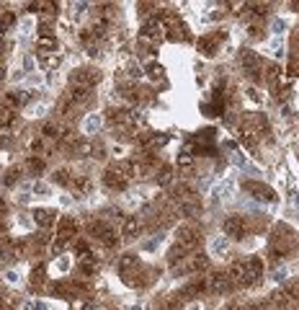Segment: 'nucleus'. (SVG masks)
Listing matches in <instances>:
<instances>
[{
	"instance_id": "nucleus-12",
	"label": "nucleus",
	"mask_w": 299,
	"mask_h": 310,
	"mask_svg": "<svg viewBox=\"0 0 299 310\" xmlns=\"http://www.w3.org/2000/svg\"><path fill=\"white\" fill-rule=\"evenodd\" d=\"M140 269V259L134 256V253H124L121 259H119V274L124 277V282L126 279H132V274Z\"/></svg>"
},
{
	"instance_id": "nucleus-33",
	"label": "nucleus",
	"mask_w": 299,
	"mask_h": 310,
	"mask_svg": "<svg viewBox=\"0 0 299 310\" xmlns=\"http://www.w3.org/2000/svg\"><path fill=\"white\" fill-rule=\"evenodd\" d=\"M294 302H299V282H291V285H286V290H284Z\"/></svg>"
},
{
	"instance_id": "nucleus-18",
	"label": "nucleus",
	"mask_w": 299,
	"mask_h": 310,
	"mask_svg": "<svg viewBox=\"0 0 299 310\" xmlns=\"http://www.w3.org/2000/svg\"><path fill=\"white\" fill-rule=\"evenodd\" d=\"M39 65L44 67V70H57L62 65V55L60 52H52V55H41L39 57Z\"/></svg>"
},
{
	"instance_id": "nucleus-3",
	"label": "nucleus",
	"mask_w": 299,
	"mask_h": 310,
	"mask_svg": "<svg viewBox=\"0 0 299 310\" xmlns=\"http://www.w3.org/2000/svg\"><path fill=\"white\" fill-rule=\"evenodd\" d=\"M227 39V31H217V34H204L199 39V52L204 57H214L220 52V44Z\"/></svg>"
},
{
	"instance_id": "nucleus-9",
	"label": "nucleus",
	"mask_w": 299,
	"mask_h": 310,
	"mask_svg": "<svg viewBox=\"0 0 299 310\" xmlns=\"http://www.w3.org/2000/svg\"><path fill=\"white\" fill-rule=\"evenodd\" d=\"M176 243H178L186 253H194V251L199 248V232H196L194 227H181V230H178Z\"/></svg>"
},
{
	"instance_id": "nucleus-25",
	"label": "nucleus",
	"mask_w": 299,
	"mask_h": 310,
	"mask_svg": "<svg viewBox=\"0 0 299 310\" xmlns=\"http://www.w3.org/2000/svg\"><path fill=\"white\" fill-rule=\"evenodd\" d=\"M147 77H150V81H162V77H165V67L160 65V62H150L147 65Z\"/></svg>"
},
{
	"instance_id": "nucleus-35",
	"label": "nucleus",
	"mask_w": 299,
	"mask_h": 310,
	"mask_svg": "<svg viewBox=\"0 0 299 310\" xmlns=\"http://www.w3.org/2000/svg\"><path fill=\"white\" fill-rule=\"evenodd\" d=\"M160 241H162V236H155L152 241H147V243H142V251H147V253H150V251H155V248L160 246Z\"/></svg>"
},
{
	"instance_id": "nucleus-44",
	"label": "nucleus",
	"mask_w": 299,
	"mask_h": 310,
	"mask_svg": "<svg viewBox=\"0 0 299 310\" xmlns=\"http://www.w3.org/2000/svg\"><path fill=\"white\" fill-rule=\"evenodd\" d=\"M191 310H199V305H194V307H191Z\"/></svg>"
},
{
	"instance_id": "nucleus-2",
	"label": "nucleus",
	"mask_w": 299,
	"mask_h": 310,
	"mask_svg": "<svg viewBox=\"0 0 299 310\" xmlns=\"http://www.w3.org/2000/svg\"><path fill=\"white\" fill-rule=\"evenodd\" d=\"M204 282H206V292H211V295H225L232 285L227 271H209V274L204 277Z\"/></svg>"
},
{
	"instance_id": "nucleus-7",
	"label": "nucleus",
	"mask_w": 299,
	"mask_h": 310,
	"mask_svg": "<svg viewBox=\"0 0 299 310\" xmlns=\"http://www.w3.org/2000/svg\"><path fill=\"white\" fill-rule=\"evenodd\" d=\"M222 230H225V236H227V238L240 241V238L245 236V220H242L240 215H230V217H225Z\"/></svg>"
},
{
	"instance_id": "nucleus-17",
	"label": "nucleus",
	"mask_w": 299,
	"mask_h": 310,
	"mask_svg": "<svg viewBox=\"0 0 299 310\" xmlns=\"http://www.w3.org/2000/svg\"><path fill=\"white\" fill-rule=\"evenodd\" d=\"M227 277H230L232 282H237V285H245V264H242V261L230 264V269H227Z\"/></svg>"
},
{
	"instance_id": "nucleus-11",
	"label": "nucleus",
	"mask_w": 299,
	"mask_h": 310,
	"mask_svg": "<svg viewBox=\"0 0 299 310\" xmlns=\"http://www.w3.org/2000/svg\"><path fill=\"white\" fill-rule=\"evenodd\" d=\"M242 264H245V285L258 282L261 274H263V261L255 259V256H250V259H242Z\"/></svg>"
},
{
	"instance_id": "nucleus-6",
	"label": "nucleus",
	"mask_w": 299,
	"mask_h": 310,
	"mask_svg": "<svg viewBox=\"0 0 299 310\" xmlns=\"http://www.w3.org/2000/svg\"><path fill=\"white\" fill-rule=\"evenodd\" d=\"M126 181H129V178L124 176V171H121V166H119V163H116V166H111V168L103 173V186H106V189H111V191H121V189L126 186Z\"/></svg>"
},
{
	"instance_id": "nucleus-8",
	"label": "nucleus",
	"mask_w": 299,
	"mask_h": 310,
	"mask_svg": "<svg viewBox=\"0 0 299 310\" xmlns=\"http://www.w3.org/2000/svg\"><path fill=\"white\" fill-rule=\"evenodd\" d=\"M245 191L253 194V199H258V202H276V191L266 184H258V181H248L245 184Z\"/></svg>"
},
{
	"instance_id": "nucleus-22",
	"label": "nucleus",
	"mask_w": 299,
	"mask_h": 310,
	"mask_svg": "<svg viewBox=\"0 0 299 310\" xmlns=\"http://www.w3.org/2000/svg\"><path fill=\"white\" fill-rule=\"evenodd\" d=\"M70 269H72V259L70 256H57L52 261V271H55V274H67Z\"/></svg>"
},
{
	"instance_id": "nucleus-14",
	"label": "nucleus",
	"mask_w": 299,
	"mask_h": 310,
	"mask_svg": "<svg viewBox=\"0 0 299 310\" xmlns=\"http://www.w3.org/2000/svg\"><path fill=\"white\" fill-rule=\"evenodd\" d=\"M57 47H60V39L57 36H39L36 39V52H39V57L57 52Z\"/></svg>"
},
{
	"instance_id": "nucleus-30",
	"label": "nucleus",
	"mask_w": 299,
	"mask_h": 310,
	"mask_svg": "<svg viewBox=\"0 0 299 310\" xmlns=\"http://www.w3.org/2000/svg\"><path fill=\"white\" fill-rule=\"evenodd\" d=\"M176 163H178L181 168H191V166H194V155H191L188 150H181L178 158H176Z\"/></svg>"
},
{
	"instance_id": "nucleus-5",
	"label": "nucleus",
	"mask_w": 299,
	"mask_h": 310,
	"mask_svg": "<svg viewBox=\"0 0 299 310\" xmlns=\"http://www.w3.org/2000/svg\"><path fill=\"white\" fill-rule=\"evenodd\" d=\"M77 230H80L77 220H75L72 215H62V217L57 220V241L70 243L72 238H77Z\"/></svg>"
},
{
	"instance_id": "nucleus-26",
	"label": "nucleus",
	"mask_w": 299,
	"mask_h": 310,
	"mask_svg": "<svg viewBox=\"0 0 299 310\" xmlns=\"http://www.w3.org/2000/svg\"><path fill=\"white\" fill-rule=\"evenodd\" d=\"M70 181H72V176H70V171H67V168H57V171L52 173V184L70 186Z\"/></svg>"
},
{
	"instance_id": "nucleus-31",
	"label": "nucleus",
	"mask_w": 299,
	"mask_h": 310,
	"mask_svg": "<svg viewBox=\"0 0 299 310\" xmlns=\"http://www.w3.org/2000/svg\"><path fill=\"white\" fill-rule=\"evenodd\" d=\"M21 310H49V305H47V300H29V302H23Z\"/></svg>"
},
{
	"instance_id": "nucleus-38",
	"label": "nucleus",
	"mask_w": 299,
	"mask_h": 310,
	"mask_svg": "<svg viewBox=\"0 0 299 310\" xmlns=\"http://www.w3.org/2000/svg\"><path fill=\"white\" fill-rule=\"evenodd\" d=\"M34 194H41V197H47V194H49V186L36 181V184H34Z\"/></svg>"
},
{
	"instance_id": "nucleus-36",
	"label": "nucleus",
	"mask_w": 299,
	"mask_h": 310,
	"mask_svg": "<svg viewBox=\"0 0 299 310\" xmlns=\"http://www.w3.org/2000/svg\"><path fill=\"white\" fill-rule=\"evenodd\" d=\"M211 251H214V253H225L227 251V241L225 238H217L214 243H211Z\"/></svg>"
},
{
	"instance_id": "nucleus-29",
	"label": "nucleus",
	"mask_w": 299,
	"mask_h": 310,
	"mask_svg": "<svg viewBox=\"0 0 299 310\" xmlns=\"http://www.w3.org/2000/svg\"><path fill=\"white\" fill-rule=\"evenodd\" d=\"M47 114V106L44 104H31L29 109H26V116L29 119H36V116H44Z\"/></svg>"
},
{
	"instance_id": "nucleus-28",
	"label": "nucleus",
	"mask_w": 299,
	"mask_h": 310,
	"mask_svg": "<svg viewBox=\"0 0 299 310\" xmlns=\"http://www.w3.org/2000/svg\"><path fill=\"white\" fill-rule=\"evenodd\" d=\"M26 171H29V173H34V176H39L41 171H44V161L36 158V155H31L29 163H26Z\"/></svg>"
},
{
	"instance_id": "nucleus-20",
	"label": "nucleus",
	"mask_w": 299,
	"mask_h": 310,
	"mask_svg": "<svg viewBox=\"0 0 299 310\" xmlns=\"http://www.w3.org/2000/svg\"><path fill=\"white\" fill-rule=\"evenodd\" d=\"M16 23H18V16H16L13 11H3V13H0V34L11 31Z\"/></svg>"
},
{
	"instance_id": "nucleus-10",
	"label": "nucleus",
	"mask_w": 299,
	"mask_h": 310,
	"mask_svg": "<svg viewBox=\"0 0 299 310\" xmlns=\"http://www.w3.org/2000/svg\"><path fill=\"white\" fill-rule=\"evenodd\" d=\"M31 220H34V225H39V227H52V225H57L60 215H57L55 210H49V207H39V210L31 212Z\"/></svg>"
},
{
	"instance_id": "nucleus-43",
	"label": "nucleus",
	"mask_w": 299,
	"mask_h": 310,
	"mask_svg": "<svg viewBox=\"0 0 299 310\" xmlns=\"http://www.w3.org/2000/svg\"><path fill=\"white\" fill-rule=\"evenodd\" d=\"M129 310H142V305H132V307H129Z\"/></svg>"
},
{
	"instance_id": "nucleus-42",
	"label": "nucleus",
	"mask_w": 299,
	"mask_h": 310,
	"mask_svg": "<svg viewBox=\"0 0 299 310\" xmlns=\"http://www.w3.org/2000/svg\"><path fill=\"white\" fill-rule=\"evenodd\" d=\"M3 212H6V202H3V199H0V215H3Z\"/></svg>"
},
{
	"instance_id": "nucleus-34",
	"label": "nucleus",
	"mask_w": 299,
	"mask_h": 310,
	"mask_svg": "<svg viewBox=\"0 0 299 310\" xmlns=\"http://www.w3.org/2000/svg\"><path fill=\"white\" fill-rule=\"evenodd\" d=\"M31 225H34V220H29L26 215H18V220H16V227L18 230H31Z\"/></svg>"
},
{
	"instance_id": "nucleus-16",
	"label": "nucleus",
	"mask_w": 299,
	"mask_h": 310,
	"mask_svg": "<svg viewBox=\"0 0 299 310\" xmlns=\"http://www.w3.org/2000/svg\"><path fill=\"white\" fill-rule=\"evenodd\" d=\"M206 264H209V259H206L204 253H194V256H188V261H186V271H188V274H199V271L206 269Z\"/></svg>"
},
{
	"instance_id": "nucleus-40",
	"label": "nucleus",
	"mask_w": 299,
	"mask_h": 310,
	"mask_svg": "<svg viewBox=\"0 0 299 310\" xmlns=\"http://www.w3.org/2000/svg\"><path fill=\"white\" fill-rule=\"evenodd\" d=\"M23 67H26L29 72H34V57H26V60H23Z\"/></svg>"
},
{
	"instance_id": "nucleus-1",
	"label": "nucleus",
	"mask_w": 299,
	"mask_h": 310,
	"mask_svg": "<svg viewBox=\"0 0 299 310\" xmlns=\"http://www.w3.org/2000/svg\"><path fill=\"white\" fill-rule=\"evenodd\" d=\"M98 81H101V72L96 67H77L70 75L72 88H83V91H93L98 86Z\"/></svg>"
},
{
	"instance_id": "nucleus-37",
	"label": "nucleus",
	"mask_w": 299,
	"mask_h": 310,
	"mask_svg": "<svg viewBox=\"0 0 299 310\" xmlns=\"http://www.w3.org/2000/svg\"><path fill=\"white\" fill-rule=\"evenodd\" d=\"M31 285H44V271H41V269H34V274H31Z\"/></svg>"
},
{
	"instance_id": "nucleus-19",
	"label": "nucleus",
	"mask_w": 299,
	"mask_h": 310,
	"mask_svg": "<svg viewBox=\"0 0 299 310\" xmlns=\"http://www.w3.org/2000/svg\"><path fill=\"white\" fill-rule=\"evenodd\" d=\"M204 292H206L204 277H201V279H194V282H188V285L183 287V295H186V297H196V295H204Z\"/></svg>"
},
{
	"instance_id": "nucleus-32",
	"label": "nucleus",
	"mask_w": 299,
	"mask_h": 310,
	"mask_svg": "<svg viewBox=\"0 0 299 310\" xmlns=\"http://www.w3.org/2000/svg\"><path fill=\"white\" fill-rule=\"evenodd\" d=\"M157 181H160V184H165V186H168V184H170V181H173V171H170V168H168V166H162V168H160V171H157Z\"/></svg>"
},
{
	"instance_id": "nucleus-13",
	"label": "nucleus",
	"mask_w": 299,
	"mask_h": 310,
	"mask_svg": "<svg viewBox=\"0 0 299 310\" xmlns=\"http://www.w3.org/2000/svg\"><path fill=\"white\" fill-rule=\"evenodd\" d=\"M140 230H142V220L140 217H126L121 222V238L124 241H134L140 236Z\"/></svg>"
},
{
	"instance_id": "nucleus-21",
	"label": "nucleus",
	"mask_w": 299,
	"mask_h": 310,
	"mask_svg": "<svg viewBox=\"0 0 299 310\" xmlns=\"http://www.w3.org/2000/svg\"><path fill=\"white\" fill-rule=\"evenodd\" d=\"M98 241H101V243H103L106 248H114V246H116V241H119V232H116L114 227H108V225H106V227L101 230Z\"/></svg>"
},
{
	"instance_id": "nucleus-27",
	"label": "nucleus",
	"mask_w": 299,
	"mask_h": 310,
	"mask_svg": "<svg viewBox=\"0 0 299 310\" xmlns=\"http://www.w3.org/2000/svg\"><path fill=\"white\" fill-rule=\"evenodd\" d=\"M34 29H36V21H34V18H21V21H18V34H21L23 39H29Z\"/></svg>"
},
{
	"instance_id": "nucleus-23",
	"label": "nucleus",
	"mask_w": 299,
	"mask_h": 310,
	"mask_svg": "<svg viewBox=\"0 0 299 310\" xmlns=\"http://www.w3.org/2000/svg\"><path fill=\"white\" fill-rule=\"evenodd\" d=\"M93 152H96V145L91 140H83V142L75 145V155H77V158H91Z\"/></svg>"
},
{
	"instance_id": "nucleus-15",
	"label": "nucleus",
	"mask_w": 299,
	"mask_h": 310,
	"mask_svg": "<svg viewBox=\"0 0 299 310\" xmlns=\"http://www.w3.org/2000/svg\"><path fill=\"white\" fill-rule=\"evenodd\" d=\"M101 124H103V116L101 114H91V116H85L83 119L80 130H83V135H96L101 130Z\"/></svg>"
},
{
	"instance_id": "nucleus-39",
	"label": "nucleus",
	"mask_w": 299,
	"mask_h": 310,
	"mask_svg": "<svg viewBox=\"0 0 299 310\" xmlns=\"http://www.w3.org/2000/svg\"><path fill=\"white\" fill-rule=\"evenodd\" d=\"M242 310H268V305H266V302H250V305H245Z\"/></svg>"
},
{
	"instance_id": "nucleus-4",
	"label": "nucleus",
	"mask_w": 299,
	"mask_h": 310,
	"mask_svg": "<svg viewBox=\"0 0 299 310\" xmlns=\"http://www.w3.org/2000/svg\"><path fill=\"white\" fill-rule=\"evenodd\" d=\"M240 62H242V67H245V72H248V77H253V81H261V72H263V60L255 55L253 49H242V55H240Z\"/></svg>"
},
{
	"instance_id": "nucleus-41",
	"label": "nucleus",
	"mask_w": 299,
	"mask_h": 310,
	"mask_svg": "<svg viewBox=\"0 0 299 310\" xmlns=\"http://www.w3.org/2000/svg\"><path fill=\"white\" fill-rule=\"evenodd\" d=\"M3 77H6V65L0 62V81H3Z\"/></svg>"
},
{
	"instance_id": "nucleus-24",
	"label": "nucleus",
	"mask_w": 299,
	"mask_h": 310,
	"mask_svg": "<svg viewBox=\"0 0 299 310\" xmlns=\"http://www.w3.org/2000/svg\"><path fill=\"white\" fill-rule=\"evenodd\" d=\"M3 279H6V285H11V287H21L23 285V274L18 269H8L6 274H3Z\"/></svg>"
}]
</instances>
